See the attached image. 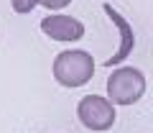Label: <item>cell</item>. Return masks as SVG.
Returning a JSON list of instances; mask_svg holds the SVG:
<instances>
[{"label": "cell", "mask_w": 153, "mask_h": 133, "mask_svg": "<svg viewBox=\"0 0 153 133\" xmlns=\"http://www.w3.org/2000/svg\"><path fill=\"white\" fill-rule=\"evenodd\" d=\"M92 74L94 59L82 49H66L54 59V79L61 87H84Z\"/></svg>", "instance_id": "6da1fadb"}, {"label": "cell", "mask_w": 153, "mask_h": 133, "mask_svg": "<svg viewBox=\"0 0 153 133\" xmlns=\"http://www.w3.org/2000/svg\"><path fill=\"white\" fill-rule=\"evenodd\" d=\"M146 95V77L135 66H117L107 77V100L112 105H133Z\"/></svg>", "instance_id": "7a4b0ae2"}, {"label": "cell", "mask_w": 153, "mask_h": 133, "mask_svg": "<svg viewBox=\"0 0 153 133\" xmlns=\"http://www.w3.org/2000/svg\"><path fill=\"white\" fill-rule=\"evenodd\" d=\"M76 115L84 128L89 131H110L115 126V105L100 95H87L79 100Z\"/></svg>", "instance_id": "3957f363"}, {"label": "cell", "mask_w": 153, "mask_h": 133, "mask_svg": "<svg viewBox=\"0 0 153 133\" xmlns=\"http://www.w3.org/2000/svg\"><path fill=\"white\" fill-rule=\"evenodd\" d=\"M41 31L54 41L71 44V41H79L84 36V23L71 16H64V13H54V16H46L41 21Z\"/></svg>", "instance_id": "277c9868"}, {"label": "cell", "mask_w": 153, "mask_h": 133, "mask_svg": "<svg viewBox=\"0 0 153 133\" xmlns=\"http://www.w3.org/2000/svg\"><path fill=\"white\" fill-rule=\"evenodd\" d=\"M102 10L107 13V18L117 26V33H120V49L115 51V56H110L107 61H105V66H117V64H123V61L130 56V51H133V46H135V33H133V28H130V23L125 21V16H120V13L115 10V5H110V3H105L102 5Z\"/></svg>", "instance_id": "5b68a950"}, {"label": "cell", "mask_w": 153, "mask_h": 133, "mask_svg": "<svg viewBox=\"0 0 153 133\" xmlns=\"http://www.w3.org/2000/svg\"><path fill=\"white\" fill-rule=\"evenodd\" d=\"M36 5H41V0H10V8L18 13V16H26V13H31Z\"/></svg>", "instance_id": "8992f818"}, {"label": "cell", "mask_w": 153, "mask_h": 133, "mask_svg": "<svg viewBox=\"0 0 153 133\" xmlns=\"http://www.w3.org/2000/svg\"><path fill=\"white\" fill-rule=\"evenodd\" d=\"M71 0H41V5L49 8V10H61V8H66Z\"/></svg>", "instance_id": "52a82bcc"}]
</instances>
